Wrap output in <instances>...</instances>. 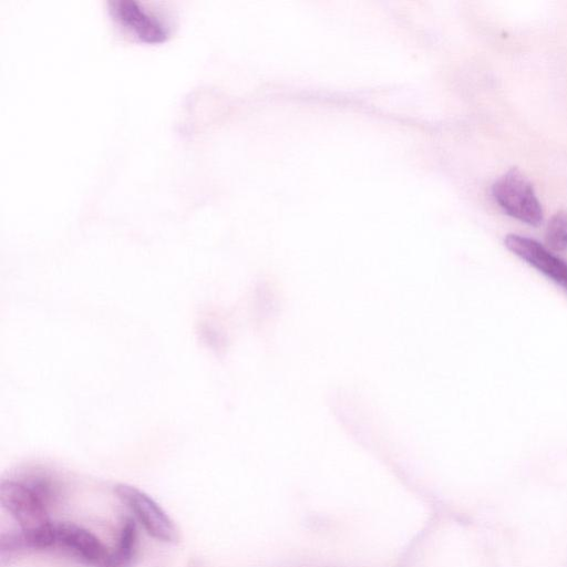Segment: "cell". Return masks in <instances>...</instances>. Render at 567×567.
I'll use <instances>...</instances> for the list:
<instances>
[{
  "mask_svg": "<svg viewBox=\"0 0 567 567\" xmlns=\"http://www.w3.org/2000/svg\"><path fill=\"white\" fill-rule=\"evenodd\" d=\"M492 196L509 216L532 226L543 221V208L530 182L517 168H511L492 185Z\"/></svg>",
  "mask_w": 567,
  "mask_h": 567,
  "instance_id": "6da1fadb",
  "label": "cell"
},
{
  "mask_svg": "<svg viewBox=\"0 0 567 567\" xmlns=\"http://www.w3.org/2000/svg\"><path fill=\"white\" fill-rule=\"evenodd\" d=\"M112 19L134 38L146 43L163 42L172 32V22L162 11L134 0L109 2Z\"/></svg>",
  "mask_w": 567,
  "mask_h": 567,
  "instance_id": "7a4b0ae2",
  "label": "cell"
},
{
  "mask_svg": "<svg viewBox=\"0 0 567 567\" xmlns=\"http://www.w3.org/2000/svg\"><path fill=\"white\" fill-rule=\"evenodd\" d=\"M114 493L136 516L150 536L169 544L178 542L174 522L151 496L127 484H117Z\"/></svg>",
  "mask_w": 567,
  "mask_h": 567,
  "instance_id": "3957f363",
  "label": "cell"
},
{
  "mask_svg": "<svg viewBox=\"0 0 567 567\" xmlns=\"http://www.w3.org/2000/svg\"><path fill=\"white\" fill-rule=\"evenodd\" d=\"M0 502L22 530H37L51 523L45 502L23 481L3 480Z\"/></svg>",
  "mask_w": 567,
  "mask_h": 567,
  "instance_id": "277c9868",
  "label": "cell"
},
{
  "mask_svg": "<svg viewBox=\"0 0 567 567\" xmlns=\"http://www.w3.org/2000/svg\"><path fill=\"white\" fill-rule=\"evenodd\" d=\"M53 548L64 550L85 565L106 566L110 553L87 529L73 523H53Z\"/></svg>",
  "mask_w": 567,
  "mask_h": 567,
  "instance_id": "5b68a950",
  "label": "cell"
},
{
  "mask_svg": "<svg viewBox=\"0 0 567 567\" xmlns=\"http://www.w3.org/2000/svg\"><path fill=\"white\" fill-rule=\"evenodd\" d=\"M506 248L567 292V262L538 241L516 234L505 237Z\"/></svg>",
  "mask_w": 567,
  "mask_h": 567,
  "instance_id": "8992f818",
  "label": "cell"
},
{
  "mask_svg": "<svg viewBox=\"0 0 567 567\" xmlns=\"http://www.w3.org/2000/svg\"><path fill=\"white\" fill-rule=\"evenodd\" d=\"M137 529L132 518H126L121 527L116 548L110 553L105 567H131L136 555Z\"/></svg>",
  "mask_w": 567,
  "mask_h": 567,
  "instance_id": "52a82bcc",
  "label": "cell"
},
{
  "mask_svg": "<svg viewBox=\"0 0 567 567\" xmlns=\"http://www.w3.org/2000/svg\"><path fill=\"white\" fill-rule=\"evenodd\" d=\"M545 239L548 249L567 250V212H558L547 224Z\"/></svg>",
  "mask_w": 567,
  "mask_h": 567,
  "instance_id": "ba28073f",
  "label": "cell"
}]
</instances>
